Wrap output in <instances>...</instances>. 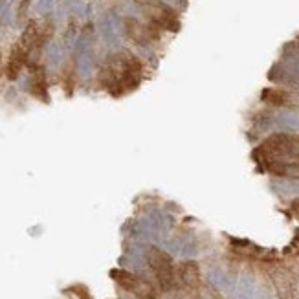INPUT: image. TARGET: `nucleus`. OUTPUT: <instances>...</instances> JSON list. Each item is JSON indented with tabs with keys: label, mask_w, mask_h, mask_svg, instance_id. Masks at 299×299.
Segmentation results:
<instances>
[{
	"label": "nucleus",
	"mask_w": 299,
	"mask_h": 299,
	"mask_svg": "<svg viewBox=\"0 0 299 299\" xmlns=\"http://www.w3.org/2000/svg\"><path fill=\"white\" fill-rule=\"evenodd\" d=\"M253 160L273 177L299 180V136L284 132L268 136L255 147Z\"/></svg>",
	"instance_id": "nucleus-1"
},
{
	"label": "nucleus",
	"mask_w": 299,
	"mask_h": 299,
	"mask_svg": "<svg viewBox=\"0 0 299 299\" xmlns=\"http://www.w3.org/2000/svg\"><path fill=\"white\" fill-rule=\"evenodd\" d=\"M143 74V63L130 52L114 55L110 63L103 68L101 81L112 96H121L139 85Z\"/></svg>",
	"instance_id": "nucleus-2"
},
{
	"label": "nucleus",
	"mask_w": 299,
	"mask_h": 299,
	"mask_svg": "<svg viewBox=\"0 0 299 299\" xmlns=\"http://www.w3.org/2000/svg\"><path fill=\"white\" fill-rule=\"evenodd\" d=\"M147 262L156 277V283L162 292L177 288V268L173 262V257L160 248H151L147 253Z\"/></svg>",
	"instance_id": "nucleus-3"
},
{
	"label": "nucleus",
	"mask_w": 299,
	"mask_h": 299,
	"mask_svg": "<svg viewBox=\"0 0 299 299\" xmlns=\"http://www.w3.org/2000/svg\"><path fill=\"white\" fill-rule=\"evenodd\" d=\"M110 277H112L121 288H125L127 292L134 294L138 299H158L155 284L151 283L147 277L136 275V273L127 272V270H112V272H110Z\"/></svg>",
	"instance_id": "nucleus-4"
},
{
	"label": "nucleus",
	"mask_w": 299,
	"mask_h": 299,
	"mask_svg": "<svg viewBox=\"0 0 299 299\" xmlns=\"http://www.w3.org/2000/svg\"><path fill=\"white\" fill-rule=\"evenodd\" d=\"M136 4L145 11L151 22L158 26L160 30H178V19L162 0H134Z\"/></svg>",
	"instance_id": "nucleus-5"
},
{
	"label": "nucleus",
	"mask_w": 299,
	"mask_h": 299,
	"mask_svg": "<svg viewBox=\"0 0 299 299\" xmlns=\"http://www.w3.org/2000/svg\"><path fill=\"white\" fill-rule=\"evenodd\" d=\"M270 277L273 281L275 292H277L279 299H297V283H295V275L290 272L288 268L283 264H273L270 268Z\"/></svg>",
	"instance_id": "nucleus-6"
},
{
	"label": "nucleus",
	"mask_w": 299,
	"mask_h": 299,
	"mask_svg": "<svg viewBox=\"0 0 299 299\" xmlns=\"http://www.w3.org/2000/svg\"><path fill=\"white\" fill-rule=\"evenodd\" d=\"M158 30L160 28L151 24H143V22L136 21V19H127L125 21V32L136 44H149L158 39Z\"/></svg>",
	"instance_id": "nucleus-7"
},
{
	"label": "nucleus",
	"mask_w": 299,
	"mask_h": 299,
	"mask_svg": "<svg viewBox=\"0 0 299 299\" xmlns=\"http://www.w3.org/2000/svg\"><path fill=\"white\" fill-rule=\"evenodd\" d=\"M177 284L187 290H197L200 286V268L195 261L182 262L177 268Z\"/></svg>",
	"instance_id": "nucleus-8"
},
{
	"label": "nucleus",
	"mask_w": 299,
	"mask_h": 299,
	"mask_svg": "<svg viewBox=\"0 0 299 299\" xmlns=\"http://www.w3.org/2000/svg\"><path fill=\"white\" fill-rule=\"evenodd\" d=\"M30 61V55L24 52L21 44L17 43L10 52V57H8V64H6V77L10 81H17L19 75H21L22 68L26 66V63Z\"/></svg>",
	"instance_id": "nucleus-9"
},
{
	"label": "nucleus",
	"mask_w": 299,
	"mask_h": 299,
	"mask_svg": "<svg viewBox=\"0 0 299 299\" xmlns=\"http://www.w3.org/2000/svg\"><path fill=\"white\" fill-rule=\"evenodd\" d=\"M262 101L275 105V107H297L299 105L295 101L294 94L281 90V88H264L262 90Z\"/></svg>",
	"instance_id": "nucleus-10"
},
{
	"label": "nucleus",
	"mask_w": 299,
	"mask_h": 299,
	"mask_svg": "<svg viewBox=\"0 0 299 299\" xmlns=\"http://www.w3.org/2000/svg\"><path fill=\"white\" fill-rule=\"evenodd\" d=\"M32 94L43 101H48V85H46V72L43 66L32 68Z\"/></svg>",
	"instance_id": "nucleus-11"
},
{
	"label": "nucleus",
	"mask_w": 299,
	"mask_h": 299,
	"mask_svg": "<svg viewBox=\"0 0 299 299\" xmlns=\"http://www.w3.org/2000/svg\"><path fill=\"white\" fill-rule=\"evenodd\" d=\"M30 2H32V0H21V6H19V11H17V19L21 22L26 19L28 10H30Z\"/></svg>",
	"instance_id": "nucleus-12"
}]
</instances>
